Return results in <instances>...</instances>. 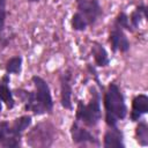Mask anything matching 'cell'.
<instances>
[{"label":"cell","instance_id":"26","mask_svg":"<svg viewBox=\"0 0 148 148\" xmlns=\"http://www.w3.org/2000/svg\"><path fill=\"white\" fill-rule=\"evenodd\" d=\"M75 1H76V2H77V1H80V0H75Z\"/></svg>","mask_w":148,"mask_h":148},{"label":"cell","instance_id":"14","mask_svg":"<svg viewBox=\"0 0 148 148\" xmlns=\"http://www.w3.org/2000/svg\"><path fill=\"white\" fill-rule=\"evenodd\" d=\"M91 53L94 56L95 62L97 66L99 67H105L109 65L110 60H109V56L106 50L104 49V46L102 44H99L98 42H94L92 46H91Z\"/></svg>","mask_w":148,"mask_h":148},{"label":"cell","instance_id":"13","mask_svg":"<svg viewBox=\"0 0 148 148\" xmlns=\"http://www.w3.org/2000/svg\"><path fill=\"white\" fill-rule=\"evenodd\" d=\"M31 121H32L31 116H22L15 119L9 127V134L16 138H21L22 133L31 125Z\"/></svg>","mask_w":148,"mask_h":148},{"label":"cell","instance_id":"23","mask_svg":"<svg viewBox=\"0 0 148 148\" xmlns=\"http://www.w3.org/2000/svg\"><path fill=\"white\" fill-rule=\"evenodd\" d=\"M6 8V0H0V9Z\"/></svg>","mask_w":148,"mask_h":148},{"label":"cell","instance_id":"18","mask_svg":"<svg viewBox=\"0 0 148 148\" xmlns=\"http://www.w3.org/2000/svg\"><path fill=\"white\" fill-rule=\"evenodd\" d=\"M87 27H88V22L86 21V18L79 12H76L72 17V28L76 31H83L86 30Z\"/></svg>","mask_w":148,"mask_h":148},{"label":"cell","instance_id":"24","mask_svg":"<svg viewBox=\"0 0 148 148\" xmlns=\"http://www.w3.org/2000/svg\"><path fill=\"white\" fill-rule=\"evenodd\" d=\"M27 1H29V2H38L40 0H27Z\"/></svg>","mask_w":148,"mask_h":148},{"label":"cell","instance_id":"9","mask_svg":"<svg viewBox=\"0 0 148 148\" xmlns=\"http://www.w3.org/2000/svg\"><path fill=\"white\" fill-rule=\"evenodd\" d=\"M109 42L111 44V49L113 52H117L118 50L123 53L127 52L130 50V42L126 37V35L124 34L123 29L117 27V25H112L110 36H109Z\"/></svg>","mask_w":148,"mask_h":148},{"label":"cell","instance_id":"2","mask_svg":"<svg viewBox=\"0 0 148 148\" xmlns=\"http://www.w3.org/2000/svg\"><path fill=\"white\" fill-rule=\"evenodd\" d=\"M91 99L88 104H84L82 101H79L76 108L75 120L82 121L88 127H94L98 124L102 118L101 110V95L96 88H91Z\"/></svg>","mask_w":148,"mask_h":148},{"label":"cell","instance_id":"4","mask_svg":"<svg viewBox=\"0 0 148 148\" xmlns=\"http://www.w3.org/2000/svg\"><path fill=\"white\" fill-rule=\"evenodd\" d=\"M32 83L36 88L35 91V97L37 103L47 112V113H52L53 110V101H52V96H51V91H50V87L47 84V82L38 76V75H34L31 77Z\"/></svg>","mask_w":148,"mask_h":148},{"label":"cell","instance_id":"25","mask_svg":"<svg viewBox=\"0 0 148 148\" xmlns=\"http://www.w3.org/2000/svg\"><path fill=\"white\" fill-rule=\"evenodd\" d=\"M1 110H2V105H1V101H0V112H1Z\"/></svg>","mask_w":148,"mask_h":148},{"label":"cell","instance_id":"15","mask_svg":"<svg viewBox=\"0 0 148 148\" xmlns=\"http://www.w3.org/2000/svg\"><path fill=\"white\" fill-rule=\"evenodd\" d=\"M135 139L138 143L142 147L148 145V126L145 120L139 121L136 128H135Z\"/></svg>","mask_w":148,"mask_h":148},{"label":"cell","instance_id":"5","mask_svg":"<svg viewBox=\"0 0 148 148\" xmlns=\"http://www.w3.org/2000/svg\"><path fill=\"white\" fill-rule=\"evenodd\" d=\"M77 12L86 18L88 25L96 23L97 18L102 16L103 10L98 0H80L77 1Z\"/></svg>","mask_w":148,"mask_h":148},{"label":"cell","instance_id":"20","mask_svg":"<svg viewBox=\"0 0 148 148\" xmlns=\"http://www.w3.org/2000/svg\"><path fill=\"white\" fill-rule=\"evenodd\" d=\"M20 145H21V138H16L10 134H8L0 143V146L5 148H14V147H18Z\"/></svg>","mask_w":148,"mask_h":148},{"label":"cell","instance_id":"8","mask_svg":"<svg viewBox=\"0 0 148 148\" xmlns=\"http://www.w3.org/2000/svg\"><path fill=\"white\" fill-rule=\"evenodd\" d=\"M13 94L16 95L22 101V103L24 104V110L25 111H32L35 114L46 113V111L37 103L34 91H28V90H24V89H15Z\"/></svg>","mask_w":148,"mask_h":148},{"label":"cell","instance_id":"19","mask_svg":"<svg viewBox=\"0 0 148 148\" xmlns=\"http://www.w3.org/2000/svg\"><path fill=\"white\" fill-rule=\"evenodd\" d=\"M113 24L117 25V27H119V28H121V29H126V30H131V31L133 30V28H132L131 24H130L128 16H127V14L124 13V12H120V13L117 15V17H116Z\"/></svg>","mask_w":148,"mask_h":148},{"label":"cell","instance_id":"3","mask_svg":"<svg viewBox=\"0 0 148 148\" xmlns=\"http://www.w3.org/2000/svg\"><path fill=\"white\" fill-rule=\"evenodd\" d=\"M56 136V128L51 123H39L27 134V145L29 147L46 148L52 146Z\"/></svg>","mask_w":148,"mask_h":148},{"label":"cell","instance_id":"7","mask_svg":"<svg viewBox=\"0 0 148 148\" xmlns=\"http://www.w3.org/2000/svg\"><path fill=\"white\" fill-rule=\"evenodd\" d=\"M71 135L72 140L75 145H84V143H92V145H99L98 139L87 128L79 125V121H74L71 127Z\"/></svg>","mask_w":148,"mask_h":148},{"label":"cell","instance_id":"10","mask_svg":"<svg viewBox=\"0 0 148 148\" xmlns=\"http://www.w3.org/2000/svg\"><path fill=\"white\" fill-rule=\"evenodd\" d=\"M148 112V96L145 94H140L133 98L132 102V111L130 118L132 121H138L142 114Z\"/></svg>","mask_w":148,"mask_h":148},{"label":"cell","instance_id":"1","mask_svg":"<svg viewBox=\"0 0 148 148\" xmlns=\"http://www.w3.org/2000/svg\"><path fill=\"white\" fill-rule=\"evenodd\" d=\"M105 123L109 127H116L119 120H123L127 114L124 95L117 83H110L104 94Z\"/></svg>","mask_w":148,"mask_h":148},{"label":"cell","instance_id":"17","mask_svg":"<svg viewBox=\"0 0 148 148\" xmlns=\"http://www.w3.org/2000/svg\"><path fill=\"white\" fill-rule=\"evenodd\" d=\"M22 69V57L16 56L10 58L6 64V72L8 74H20Z\"/></svg>","mask_w":148,"mask_h":148},{"label":"cell","instance_id":"6","mask_svg":"<svg viewBox=\"0 0 148 148\" xmlns=\"http://www.w3.org/2000/svg\"><path fill=\"white\" fill-rule=\"evenodd\" d=\"M72 72L71 69L65 71L60 74V102L62 108L71 110L72 109Z\"/></svg>","mask_w":148,"mask_h":148},{"label":"cell","instance_id":"22","mask_svg":"<svg viewBox=\"0 0 148 148\" xmlns=\"http://www.w3.org/2000/svg\"><path fill=\"white\" fill-rule=\"evenodd\" d=\"M6 16H7L6 8H1V9H0V34H2V31H3V29H5Z\"/></svg>","mask_w":148,"mask_h":148},{"label":"cell","instance_id":"21","mask_svg":"<svg viewBox=\"0 0 148 148\" xmlns=\"http://www.w3.org/2000/svg\"><path fill=\"white\" fill-rule=\"evenodd\" d=\"M9 127L10 125L8 121H0V143L9 134Z\"/></svg>","mask_w":148,"mask_h":148},{"label":"cell","instance_id":"16","mask_svg":"<svg viewBox=\"0 0 148 148\" xmlns=\"http://www.w3.org/2000/svg\"><path fill=\"white\" fill-rule=\"evenodd\" d=\"M142 16H143V17H147V7L143 6V5L138 6L136 9H135V10L131 14V16L128 17L131 27H132V28H138V25H139V23H140V21H141V18H142Z\"/></svg>","mask_w":148,"mask_h":148},{"label":"cell","instance_id":"11","mask_svg":"<svg viewBox=\"0 0 148 148\" xmlns=\"http://www.w3.org/2000/svg\"><path fill=\"white\" fill-rule=\"evenodd\" d=\"M103 146L105 148H111V147H116V148H124L125 143H124V136L120 130H118V127H110V130H108L104 134L103 138Z\"/></svg>","mask_w":148,"mask_h":148},{"label":"cell","instance_id":"12","mask_svg":"<svg viewBox=\"0 0 148 148\" xmlns=\"http://www.w3.org/2000/svg\"><path fill=\"white\" fill-rule=\"evenodd\" d=\"M8 83H9V74L7 73L0 82V101L3 102L8 109H13L15 105L14 94L8 87Z\"/></svg>","mask_w":148,"mask_h":148}]
</instances>
